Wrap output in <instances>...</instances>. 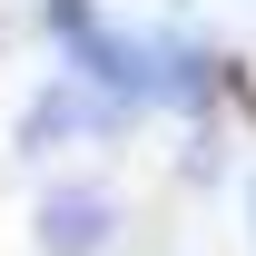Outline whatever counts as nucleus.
<instances>
[{"label":"nucleus","instance_id":"f257e3e1","mask_svg":"<svg viewBox=\"0 0 256 256\" xmlns=\"http://www.w3.org/2000/svg\"><path fill=\"white\" fill-rule=\"evenodd\" d=\"M69 79H89L108 108H158V40H128V30H89L69 50Z\"/></svg>","mask_w":256,"mask_h":256},{"label":"nucleus","instance_id":"7ed1b4c3","mask_svg":"<svg viewBox=\"0 0 256 256\" xmlns=\"http://www.w3.org/2000/svg\"><path fill=\"white\" fill-rule=\"evenodd\" d=\"M50 30H60V40H69V50H79V40H89V30H98V0H50Z\"/></svg>","mask_w":256,"mask_h":256},{"label":"nucleus","instance_id":"f03ea898","mask_svg":"<svg viewBox=\"0 0 256 256\" xmlns=\"http://www.w3.org/2000/svg\"><path fill=\"white\" fill-rule=\"evenodd\" d=\"M108 226H118L108 188H50V197H40V246H50V256H98Z\"/></svg>","mask_w":256,"mask_h":256}]
</instances>
